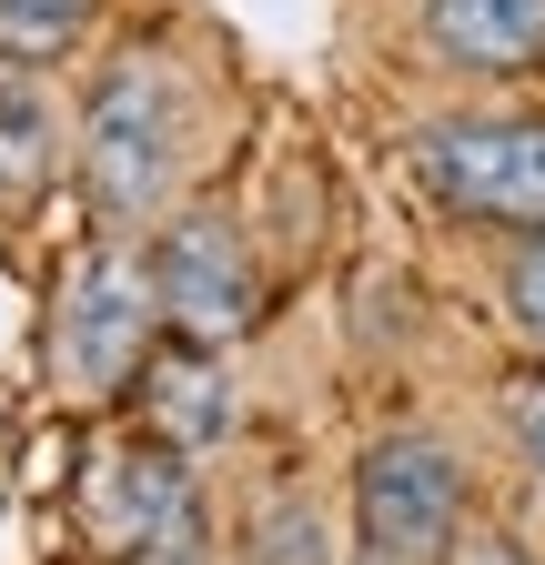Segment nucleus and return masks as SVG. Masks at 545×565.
I'll return each instance as SVG.
<instances>
[{
  "mask_svg": "<svg viewBox=\"0 0 545 565\" xmlns=\"http://www.w3.org/2000/svg\"><path fill=\"white\" fill-rule=\"evenodd\" d=\"M182 152H192V92L162 51H111L101 82L82 102V182L101 202V223H152L182 182Z\"/></svg>",
  "mask_w": 545,
  "mask_h": 565,
  "instance_id": "1",
  "label": "nucleus"
},
{
  "mask_svg": "<svg viewBox=\"0 0 545 565\" xmlns=\"http://www.w3.org/2000/svg\"><path fill=\"white\" fill-rule=\"evenodd\" d=\"M415 182L464 223H525L545 233V121H435L415 141Z\"/></svg>",
  "mask_w": 545,
  "mask_h": 565,
  "instance_id": "2",
  "label": "nucleus"
},
{
  "mask_svg": "<svg viewBox=\"0 0 545 565\" xmlns=\"http://www.w3.org/2000/svg\"><path fill=\"white\" fill-rule=\"evenodd\" d=\"M162 323V294L131 253H82L72 282H61V313H51V364L61 384H121L142 374V343Z\"/></svg>",
  "mask_w": 545,
  "mask_h": 565,
  "instance_id": "3",
  "label": "nucleus"
},
{
  "mask_svg": "<svg viewBox=\"0 0 545 565\" xmlns=\"http://www.w3.org/2000/svg\"><path fill=\"white\" fill-rule=\"evenodd\" d=\"M152 294H162V313H172L192 343H233V333L263 313L253 253H243V233L223 223V212H182V223L162 233V253H152Z\"/></svg>",
  "mask_w": 545,
  "mask_h": 565,
  "instance_id": "4",
  "label": "nucleus"
},
{
  "mask_svg": "<svg viewBox=\"0 0 545 565\" xmlns=\"http://www.w3.org/2000/svg\"><path fill=\"white\" fill-rule=\"evenodd\" d=\"M455 505H464V475L425 435L374 445L364 475H354V515H364V545L374 555H425V545H445L455 535Z\"/></svg>",
  "mask_w": 545,
  "mask_h": 565,
  "instance_id": "5",
  "label": "nucleus"
},
{
  "mask_svg": "<svg viewBox=\"0 0 545 565\" xmlns=\"http://www.w3.org/2000/svg\"><path fill=\"white\" fill-rule=\"evenodd\" d=\"M92 525H101L111 555L172 545V535L192 525V475H182V455H172V445H162V455H111V465L92 475Z\"/></svg>",
  "mask_w": 545,
  "mask_h": 565,
  "instance_id": "6",
  "label": "nucleus"
},
{
  "mask_svg": "<svg viewBox=\"0 0 545 565\" xmlns=\"http://www.w3.org/2000/svg\"><path fill=\"white\" fill-rule=\"evenodd\" d=\"M425 41L455 71H535L545 61V0H425Z\"/></svg>",
  "mask_w": 545,
  "mask_h": 565,
  "instance_id": "7",
  "label": "nucleus"
},
{
  "mask_svg": "<svg viewBox=\"0 0 545 565\" xmlns=\"http://www.w3.org/2000/svg\"><path fill=\"white\" fill-rule=\"evenodd\" d=\"M61 162V111L31 61H0V202H31Z\"/></svg>",
  "mask_w": 545,
  "mask_h": 565,
  "instance_id": "8",
  "label": "nucleus"
},
{
  "mask_svg": "<svg viewBox=\"0 0 545 565\" xmlns=\"http://www.w3.org/2000/svg\"><path fill=\"white\" fill-rule=\"evenodd\" d=\"M142 404H152V424H162V445H172V455H202V445L233 424V394H223V374L202 364V353L142 364Z\"/></svg>",
  "mask_w": 545,
  "mask_h": 565,
  "instance_id": "9",
  "label": "nucleus"
},
{
  "mask_svg": "<svg viewBox=\"0 0 545 565\" xmlns=\"http://www.w3.org/2000/svg\"><path fill=\"white\" fill-rule=\"evenodd\" d=\"M92 11L101 0H0V61H61L82 31H92Z\"/></svg>",
  "mask_w": 545,
  "mask_h": 565,
  "instance_id": "10",
  "label": "nucleus"
},
{
  "mask_svg": "<svg viewBox=\"0 0 545 565\" xmlns=\"http://www.w3.org/2000/svg\"><path fill=\"white\" fill-rule=\"evenodd\" d=\"M505 414H515V435H525V455H535V475H545V374L505 384Z\"/></svg>",
  "mask_w": 545,
  "mask_h": 565,
  "instance_id": "11",
  "label": "nucleus"
},
{
  "mask_svg": "<svg viewBox=\"0 0 545 565\" xmlns=\"http://www.w3.org/2000/svg\"><path fill=\"white\" fill-rule=\"evenodd\" d=\"M515 313L535 323V343H545V243H525L515 253Z\"/></svg>",
  "mask_w": 545,
  "mask_h": 565,
  "instance_id": "12",
  "label": "nucleus"
},
{
  "mask_svg": "<svg viewBox=\"0 0 545 565\" xmlns=\"http://www.w3.org/2000/svg\"><path fill=\"white\" fill-rule=\"evenodd\" d=\"M0 515H11V494H0Z\"/></svg>",
  "mask_w": 545,
  "mask_h": 565,
  "instance_id": "13",
  "label": "nucleus"
},
{
  "mask_svg": "<svg viewBox=\"0 0 545 565\" xmlns=\"http://www.w3.org/2000/svg\"><path fill=\"white\" fill-rule=\"evenodd\" d=\"M374 565H384V555H374Z\"/></svg>",
  "mask_w": 545,
  "mask_h": 565,
  "instance_id": "14",
  "label": "nucleus"
}]
</instances>
